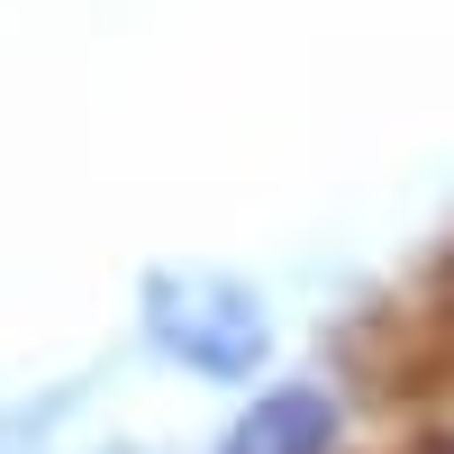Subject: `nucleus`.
<instances>
[{"mask_svg":"<svg viewBox=\"0 0 454 454\" xmlns=\"http://www.w3.org/2000/svg\"><path fill=\"white\" fill-rule=\"evenodd\" d=\"M137 309H145V336L173 364H192L200 382H246L273 355V318H263V300L237 273H182V263H164V273H145Z\"/></svg>","mask_w":454,"mask_h":454,"instance_id":"f257e3e1","label":"nucleus"},{"mask_svg":"<svg viewBox=\"0 0 454 454\" xmlns=\"http://www.w3.org/2000/svg\"><path fill=\"white\" fill-rule=\"evenodd\" d=\"M218 454H336V400L318 382H282L227 427Z\"/></svg>","mask_w":454,"mask_h":454,"instance_id":"f03ea898","label":"nucleus"},{"mask_svg":"<svg viewBox=\"0 0 454 454\" xmlns=\"http://www.w3.org/2000/svg\"><path fill=\"white\" fill-rule=\"evenodd\" d=\"M427 318H436V346H445V364H454V263H445V282H436V300H427Z\"/></svg>","mask_w":454,"mask_h":454,"instance_id":"7ed1b4c3","label":"nucleus"}]
</instances>
